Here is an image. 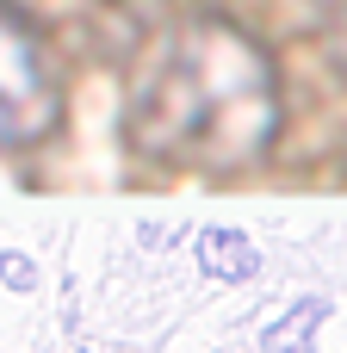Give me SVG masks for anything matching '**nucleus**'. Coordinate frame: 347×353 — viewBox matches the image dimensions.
<instances>
[{"label": "nucleus", "instance_id": "4", "mask_svg": "<svg viewBox=\"0 0 347 353\" xmlns=\"http://www.w3.org/2000/svg\"><path fill=\"white\" fill-rule=\"evenodd\" d=\"M323 323V304H298L286 323H273L267 329V347L273 353H310V329Z\"/></svg>", "mask_w": 347, "mask_h": 353}, {"label": "nucleus", "instance_id": "1", "mask_svg": "<svg viewBox=\"0 0 347 353\" xmlns=\"http://www.w3.org/2000/svg\"><path fill=\"white\" fill-rule=\"evenodd\" d=\"M124 130L149 161L174 168L224 174L261 161L279 130V81L267 50L217 12L174 19L137 68Z\"/></svg>", "mask_w": 347, "mask_h": 353}, {"label": "nucleus", "instance_id": "3", "mask_svg": "<svg viewBox=\"0 0 347 353\" xmlns=\"http://www.w3.org/2000/svg\"><path fill=\"white\" fill-rule=\"evenodd\" d=\"M199 267L217 273V279H248V273L261 267V254H255L248 236H236V230H205V236H199Z\"/></svg>", "mask_w": 347, "mask_h": 353}, {"label": "nucleus", "instance_id": "2", "mask_svg": "<svg viewBox=\"0 0 347 353\" xmlns=\"http://www.w3.org/2000/svg\"><path fill=\"white\" fill-rule=\"evenodd\" d=\"M56 68L37 43V31L0 6V143H31L56 124Z\"/></svg>", "mask_w": 347, "mask_h": 353}]
</instances>
